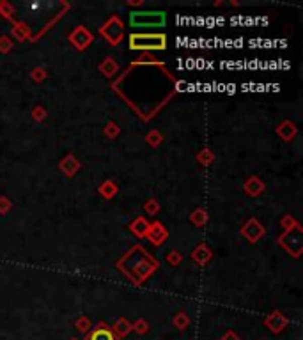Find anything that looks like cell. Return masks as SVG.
<instances>
[{
    "instance_id": "6da1fadb",
    "label": "cell",
    "mask_w": 303,
    "mask_h": 340,
    "mask_svg": "<svg viewBox=\"0 0 303 340\" xmlns=\"http://www.w3.org/2000/svg\"><path fill=\"white\" fill-rule=\"evenodd\" d=\"M89 340H114V335L109 331V329L99 328V329H96L92 335H90Z\"/></svg>"
}]
</instances>
